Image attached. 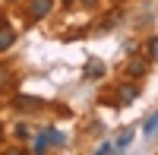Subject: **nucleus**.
Wrapping results in <instances>:
<instances>
[{
    "label": "nucleus",
    "mask_w": 158,
    "mask_h": 155,
    "mask_svg": "<svg viewBox=\"0 0 158 155\" xmlns=\"http://www.w3.org/2000/svg\"><path fill=\"white\" fill-rule=\"evenodd\" d=\"M127 70H130V76H142V73H146V63H142V60H133Z\"/></svg>",
    "instance_id": "nucleus-8"
},
{
    "label": "nucleus",
    "mask_w": 158,
    "mask_h": 155,
    "mask_svg": "<svg viewBox=\"0 0 158 155\" xmlns=\"http://www.w3.org/2000/svg\"><path fill=\"white\" fill-rule=\"evenodd\" d=\"M146 54H149V60H155V38L146 41Z\"/></svg>",
    "instance_id": "nucleus-10"
},
{
    "label": "nucleus",
    "mask_w": 158,
    "mask_h": 155,
    "mask_svg": "<svg viewBox=\"0 0 158 155\" xmlns=\"http://www.w3.org/2000/svg\"><path fill=\"white\" fill-rule=\"evenodd\" d=\"M155 127H158V117H155V114H149V117H146V124H142V133L152 139V136H155Z\"/></svg>",
    "instance_id": "nucleus-6"
},
{
    "label": "nucleus",
    "mask_w": 158,
    "mask_h": 155,
    "mask_svg": "<svg viewBox=\"0 0 158 155\" xmlns=\"http://www.w3.org/2000/svg\"><path fill=\"white\" fill-rule=\"evenodd\" d=\"M117 92H120V95H117V101H120V105H130V101H133V98L139 95V89L127 82V86H120V89H117Z\"/></svg>",
    "instance_id": "nucleus-4"
},
{
    "label": "nucleus",
    "mask_w": 158,
    "mask_h": 155,
    "mask_svg": "<svg viewBox=\"0 0 158 155\" xmlns=\"http://www.w3.org/2000/svg\"><path fill=\"white\" fill-rule=\"evenodd\" d=\"M63 143H67V136H63L60 130H44V133L32 143V152H35V155H41V152H48V149H60Z\"/></svg>",
    "instance_id": "nucleus-1"
},
{
    "label": "nucleus",
    "mask_w": 158,
    "mask_h": 155,
    "mask_svg": "<svg viewBox=\"0 0 158 155\" xmlns=\"http://www.w3.org/2000/svg\"><path fill=\"white\" fill-rule=\"evenodd\" d=\"M13 41H16V32H13L10 25H0V54H3V51H10Z\"/></svg>",
    "instance_id": "nucleus-3"
},
{
    "label": "nucleus",
    "mask_w": 158,
    "mask_h": 155,
    "mask_svg": "<svg viewBox=\"0 0 158 155\" xmlns=\"http://www.w3.org/2000/svg\"><path fill=\"white\" fill-rule=\"evenodd\" d=\"M38 105H41V101H38V98H16V108H38Z\"/></svg>",
    "instance_id": "nucleus-9"
},
{
    "label": "nucleus",
    "mask_w": 158,
    "mask_h": 155,
    "mask_svg": "<svg viewBox=\"0 0 158 155\" xmlns=\"http://www.w3.org/2000/svg\"><path fill=\"white\" fill-rule=\"evenodd\" d=\"M82 3H85V6H95V3H98V0H82Z\"/></svg>",
    "instance_id": "nucleus-12"
},
{
    "label": "nucleus",
    "mask_w": 158,
    "mask_h": 155,
    "mask_svg": "<svg viewBox=\"0 0 158 155\" xmlns=\"http://www.w3.org/2000/svg\"><path fill=\"white\" fill-rule=\"evenodd\" d=\"M51 6H54V0H32L29 13H32V19H44L48 13H51Z\"/></svg>",
    "instance_id": "nucleus-2"
},
{
    "label": "nucleus",
    "mask_w": 158,
    "mask_h": 155,
    "mask_svg": "<svg viewBox=\"0 0 158 155\" xmlns=\"http://www.w3.org/2000/svg\"><path fill=\"white\" fill-rule=\"evenodd\" d=\"M104 152H114V143H104V146H98V155H104Z\"/></svg>",
    "instance_id": "nucleus-11"
},
{
    "label": "nucleus",
    "mask_w": 158,
    "mask_h": 155,
    "mask_svg": "<svg viewBox=\"0 0 158 155\" xmlns=\"http://www.w3.org/2000/svg\"><path fill=\"white\" fill-rule=\"evenodd\" d=\"M101 73H104V70H101V63H98V60H92L89 67H85V76H92V79H98Z\"/></svg>",
    "instance_id": "nucleus-7"
},
{
    "label": "nucleus",
    "mask_w": 158,
    "mask_h": 155,
    "mask_svg": "<svg viewBox=\"0 0 158 155\" xmlns=\"http://www.w3.org/2000/svg\"><path fill=\"white\" fill-rule=\"evenodd\" d=\"M133 130H123L120 136H117V143H114V152H123V149H130V143H133Z\"/></svg>",
    "instance_id": "nucleus-5"
}]
</instances>
